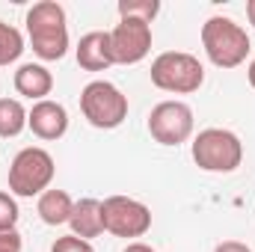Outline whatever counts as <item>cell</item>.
<instances>
[{
	"label": "cell",
	"mask_w": 255,
	"mask_h": 252,
	"mask_svg": "<svg viewBox=\"0 0 255 252\" xmlns=\"http://www.w3.org/2000/svg\"><path fill=\"white\" fill-rule=\"evenodd\" d=\"M110 51L116 65H136L151 51V24L139 18H119L110 30Z\"/></svg>",
	"instance_id": "9"
},
{
	"label": "cell",
	"mask_w": 255,
	"mask_h": 252,
	"mask_svg": "<svg viewBox=\"0 0 255 252\" xmlns=\"http://www.w3.org/2000/svg\"><path fill=\"white\" fill-rule=\"evenodd\" d=\"M104 232L113 238H142L151 229V211L139 199L130 196H110L101 202Z\"/></svg>",
	"instance_id": "7"
},
{
	"label": "cell",
	"mask_w": 255,
	"mask_h": 252,
	"mask_svg": "<svg viewBox=\"0 0 255 252\" xmlns=\"http://www.w3.org/2000/svg\"><path fill=\"white\" fill-rule=\"evenodd\" d=\"M54 172H57V166H54L51 151H45L39 145L21 148L12 157V163H9V193L21 196V199L42 196L45 190L51 187Z\"/></svg>",
	"instance_id": "4"
},
{
	"label": "cell",
	"mask_w": 255,
	"mask_h": 252,
	"mask_svg": "<svg viewBox=\"0 0 255 252\" xmlns=\"http://www.w3.org/2000/svg\"><path fill=\"white\" fill-rule=\"evenodd\" d=\"M51 252H95V250H92L89 241L74 238V235H65V238H57V241H54Z\"/></svg>",
	"instance_id": "19"
},
{
	"label": "cell",
	"mask_w": 255,
	"mask_h": 252,
	"mask_svg": "<svg viewBox=\"0 0 255 252\" xmlns=\"http://www.w3.org/2000/svg\"><path fill=\"white\" fill-rule=\"evenodd\" d=\"M83 119L98 130H113L128 119V95L110 80H92L80 92Z\"/></svg>",
	"instance_id": "5"
},
{
	"label": "cell",
	"mask_w": 255,
	"mask_h": 252,
	"mask_svg": "<svg viewBox=\"0 0 255 252\" xmlns=\"http://www.w3.org/2000/svg\"><path fill=\"white\" fill-rule=\"evenodd\" d=\"M27 127V110L18 98H0V136H18Z\"/></svg>",
	"instance_id": "15"
},
{
	"label": "cell",
	"mask_w": 255,
	"mask_h": 252,
	"mask_svg": "<svg viewBox=\"0 0 255 252\" xmlns=\"http://www.w3.org/2000/svg\"><path fill=\"white\" fill-rule=\"evenodd\" d=\"M24 24H27L30 48L39 60L57 63L68 54V21H65V9L57 0L33 3Z\"/></svg>",
	"instance_id": "1"
},
{
	"label": "cell",
	"mask_w": 255,
	"mask_h": 252,
	"mask_svg": "<svg viewBox=\"0 0 255 252\" xmlns=\"http://www.w3.org/2000/svg\"><path fill=\"white\" fill-rule=\"evenodd\" d=\"M68 226H71V235H74V238H83V241L104 235L101 202H98V199H80V202H74V211H71Z\"/></svg>",
	"instance_id": "13"
},
{
	"label": "cell",
	"mask_w": 255,
	"mask_h": 252,
	"mask_svg": "<svg viewBox=\"0 0 255 252\" xmlns=\"http://www.w3.org/2000/svg\"><path fill=\"white\" fill-rule=\"evenodd\" d=\"M214 252H253V250L247 244H241V241H223V244H217Z\"/></svg>",
	"instance_id": "21"
},
{
	"label": "cell",
	"mask_w": 255,
	"mask_h": 252,
	"mask_svg": "<svg viewBox=\"0 0 255 252\" xmlns=\"http://www.w3.org/2000/svg\"><path fill=\"white\" fill-rule=\"evenodd\" d=\"M18 217H21V211H18L15 196L0 190V232H12L18 226Z\"/></svg>",
	"instance_id": "18"
},
{
	"label": "cell",
	"mask_w": 255,
	"mask_h": 252,
	"mask_svg": "<svg viewBox=\"0 0 255 252\" xmlns=\"http://www.w3.org/2000/svg\"><path fill=\"white\" fill-rule=\"evenodd\" d=\"M77 65L86 71H104L113 63V51H110V30H92L86 36H80L77 48H74Z\"/></svg>",
	"instance_id": "11"
},
{
	"label": "cell",
	"mask_w": 255,
	"mask_h": 252,
	"mask_svg": "<svg viewBox=\"0 0 255 252\" xmlns=\"http://www.w3.org/2000/svg\"><path fill=\"white\" fill-rule=\"evenodd\" d=\"M247 18H250V24L255 27V0H250V3H247Z\"/></svg>",
	"instance_id": "23"
},
{
	"label": "cell",
	"mask_w": 255,
	"mask_h": 252,
	"mask_svg": "<svg viewBox=\"0 0 255 252\" xmlns=\"http://www.w3.org/2000/svg\"><path fill=\"white\" fill-rule=\"evenodd\" d=\"M202 48H205V57L217 68H238L247 63L253 42H250V33L235 18L211 15L202 24Z\"/></svg>",
	"instance_id": "2"
},
{
	"label": "cell",
	"mask_w": 255,
	"mask_h": 252,
	"mask_svg": "<svg viewBox=\"0 0 255 252\" xmlns=\"http://www.w3.org/2000/svg\"><path fill=\"white\" fill-rule=\"evenodd\" d=\"M160 12V0H119V18H139L151 24Z\"/></svg>",
	"instance_id": "17"
},
{
	"label": "cell",
	"mask_w": 255,
	"mask_h": 252,
	"mask_svg": "<svg viewBox=\"0 0 255 252\" xmlns=\"http://www.w3.org/2000/svg\"><path fill=\"white\" fill-rule=\"evenodd\" d=\"M12 83H15V92H18V95L30 98V101L36 104V101H45V98L51 95V89H54V74H51L42 63H24V65H18Z\"/></svg>",
	"instance_id": "12"
},
{
	"label": "cell",
	"mask_w": 255,
	"mask_h": 252,
	"mask_svg": "<svg viewBox=\"0 0 255 252\" xmlns=\"http://www.w3.org/2000/svg\"><path fill=\"white\" fill-rule=\"evenodd\" d=\"M247 80H250V86L255 89V60L250 63V68H247Z\"/></svg>",
	"instance_id": "24"
},
{
	"label": "cell",
	"mask_w": 255,
	"mask_h": 252,
	"mask_svg": "<svg viewBox=\"0 0 255 252\" xmlns=\"http://www.w3.org/2000/svg\"><path fill=\"white\" fill-rule=\"evenodd\" d=\"M148 74L157 89L172 92V95H190L205 83V68L199 63V57H193L187 51H166L154 57Z\"/></svg>",
	"instance_id": "6"
},
{
	"label": "cell",
	"mask_w": 255,
	"mask_h": 252,
	"mask_svg": "<svg viewBox=\"0 0 255 252\" xmlns=\"http://www.w3.org/2000/svg\"><path fill=\"white\" fill-rule=\"evenodd\" d=\"M27 127L39 139H45V142L60 139V136H65V130H68V110H65L60 101H51V98L36 101L27 110Z\"/></svg>",
	"instance_id": "10"
},
{
	"label": "cell",
	"mask_w": 255,
	"mask_h": 252,
	"mask_svg": "<svg viewBox=\"0 0 255 252\" xmlns=\"http://www.w3.org/2000/svg\"><path fill=\"white\" fill-rule=\"evenodd\" d=\"M122 252H154V250H151L148 244H142V241H133V244H128Z\"/></svg>",
	"instance_id": "22"
},
{
	"label": "cell",
	"mask_w": 255,
	"mask_h": 252,
	"mask_svg": "<svg viewBox=\"0 0 255 252\" xmlns=\"http://www.w3.org/2000/svg\"><path fill=\"white\" fill-rule=\"evenodd\" d=\"M36 211H39V220H42L45 226H65V223L71 220L74 202H71V196H68L65 190H45V193L39 196Z\"/></svg>",
	"instance_id": "14"
},
{
	"label": "cell",
	"mask_w": 255,
	"mask_h": 252,
	"mask_svg": "<svg viewBox=\"0 0 255 252\" xmlns=\"http://www.w3.org/2000/svg\"><path fill=\"white\" fill-rule=\"evenodd\" d=\"M24 250V241L21 235L12 229V232H0V252H21Z\"/></svg>",
	"instance_id": "20"
},
{
	"label": "cell",
	"mask_w": 255,
	"mask_h": 252,
	"mask_svg": "<svg viewBox=\"0 0 255 252\" xmlns=\"http://www.w3.org/2000/svg\"><path fill=\"white\" fill-rule=\"evenodd\" d=\"M24 54V36L18 27L0 21V65H9V63H18Z\"/></svg>",
	"instance_id": "16"
},
{
	"label": "cell",
	"mask_w": 255,
	"mask_h": 252,
	"mask_svg": "<svg viewBox=\"0 0 255 252\" xmlns=\"http://www.w3.org/2000/svg\"><path fill=\"white\" fill-rule=\"evenodd\" d=\"M193 160L205 172H235L244 163V142L229 127H205L193 139Z\"/></svg>",
	"instance_id": "3"
},
{
	"label": "cell",
	"mask_w": 255,
	"mask_h": 252,
	"mask_svg": "<svg viewBox=\"0 0 255 252\" xmlns=\"http://www.w3.org/2000/svg\"><path fill=\"white\" fill-rule=\"evenodd\" d=\"M193 127H196V119H193L190 104L184 101H160L148 113V133L160 145L187 142L193 136Z\"/></svg>",
	"instance_id": "8"
}]
</instances>
